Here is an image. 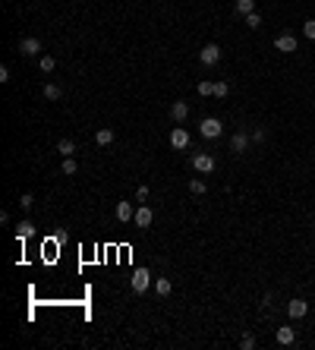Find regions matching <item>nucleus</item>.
I'll list each match as a JSON object with an SVG mask.
<instances>
[{
	"label": "nucleus",
	"mask_w": 315,
	"mask_h": 350,
	"mask_svg": "<svg viewBox=\"0 0 315 350\" xmlns=\"http://www.w3.org/2000/svg\"><path fill=\"white\" fill-rule=\"evenodd\" d=\"M170 145H173V149H180V152L189 149V133H186L183 126H173V130H170Z\"/></svg>",
	"instance_id": "obj_3"
},
{
	"label": "nucleus",
	"mask_w": 315,
	"mask_h": 350,
	"mask_svg": "<svg viewBox=\"0 0 315 350\" xmlns=\"http://www.w3.org/2000/svg\"><path fill=\"white\" fill-rule=\"evenodd\" d=\"M19 54H22V57H38V54H41V41H38V38H22V41H19Z\"/></svg>",
	"instance_id": "obj_5"
},
{
	"label": "nucleus",
	"mask_w": 315,
	"mask_h": 350,
	"mask_svg": "<svg viewBox=\"0 0 315 350\" xmlns=\"http://www.w3.org/2000/svg\"><path fill=\"white\" fill-rule=\"evenodd\" d=\"M265 139H268L265 130H256V133H252V142H265Z\"/></svg>",
	"instance_id": "obj_29"
},
{
	"label": "nucleus",
	"mask_w": 315,
	"mask_h": 350,
	"mask_svg": "<svg viewBox=\"0 0 315 350\" xmlns=\"http://www.w3.org/2000/svg\"><path fill=\"white\" fill-rule=\"evenodd\" d=\"M246 25H249V29H259V25H262V16H259V13H249V16H246Z\"/></svg>",
	"instance_id": "obj_25"
},
{
	"label": "nucleus",
	"mask_w": 315,
	"mask_h": 350,
	"mask_svg": "<svg viewBox=\"0 0 315 350\" xmlns=\"http://www.w3.org/2000/svg\"><path fill=\"white\" fill-rule=\"evenodd\" d=\"M63 174H66V177L76 174V161H73V158H63Z\"/></svg>",
	"instance_id": "obj_26"
},
{
	"label": "nucleus",
	"mask_w": 315,
	"mask_h": 350,
	"mask_svg": "<svg viewBox=\"0 0 315 350\" xmlns=\"http://www.w3.org/2000/svg\"><path fill=\"white\" fill-rule=\"evenodd\" d=\"M0 82H10V66H0Z\"/></svg>",
	"instance_id": "obj_31"
},
{
	"label": "nucleus",
	"mask_w": 315,
	"mask_h": 350,
	"mask_svg": "<svg viewBox=\"0 0 315 350\" xmlns=\"http://www.w3.org/2000/svg\"><path fill=\"white\" fill-rule=\"evenodd\" d=\"M132 293H145L148 291V284H151V274H148V268H136L132 272Z\"/></svg>",
	"instance_id": "obj_2"
},
{
	"label": "nucleus",
	"mask_w": 315,
	"mask_h": 350,
	"mask_svg": "<svg viewBox=\"0 0 315 350\" xmlns=\"http://www.w3.org/2000/svg\"><path fill=\"white\" fill-rule=\"evenodd\" d=\"M170 117L177 120V123H183V120L189 117V104H186V101H173L170 104Z\"/></svg>",
	"instance_id": "obj_10"
},
{
	"label": "nucleus",
	"mask_w": 315,
	"mask_h": 350,
	"mask_svg": "<svg viewBox=\"0 0 315 350\" xmlns=\"http://www.w3.org/2000/svg\"><path fill=\"white\" fill-rule=\"evenodd\" d=\"M306 312H309V303L306 300H290L287 303V315H290V319H303Z\"/></svg>",
	"instance_id": "obj_8"
},
{
	"label": "nucleus",
	"mask_w": 315,
	"mask_h": 350,
	"mask_svg": "<svg viewBox=\"0 0 315 350\" xmlns=\"http://www.w3.org/2000/svg\"><path fill=\"white\" fill-rule=\"evenodd\" d=\"M312 107H315V101H312Z\"/></svg>",
	"instance_id": "obj_32"
},
{
	"label": "nucleus",
	"mask_w": 315,
	"mask_h": 350,
	"mask_svg": "<svg viewBox=\"0 0 315 350\" xmlns=\"http://www.w3.org/2000/svg\"><path fill=\"white\" fill-rule=\"evenodd\" d=\"M136 199H139V202L148 199V186H139V190H136Z\"/></svg>",
	"instance_id": "obj_30"
},
{
	"label": "nucleus",
	"mask_w": 315,
	"mask_h": 350,
	"mask_svg": "<svg viewBox=\"0 0 315 350\" xmlns=\"http://www.w3.org/2000/svg\"><path fill=\"white\" fill-rule=\"evenodd\" d=\"M155 291L161 293V297H167V293H170V278H158L155 281Z\"/></svg>",
	"instance_id": "obj_20"
},
{
	"label": "nucleus",
	"mask_w": 315,
	"mask_h": 350,
	"mask_svg": "<svg viewBox=\"0 0 315 350\" xmlns=\"http://www.w3.org/2000/svg\"><path fill=\"white\" fill-rule=\"evenodd\" d=\"M19 205H22V208H32V205H35V199H32V193H25V196L19 199Z\"/></svg>",
	"instance_id": "obj_28"
},
{
	"label": "nucleus",
	"mask_w": 315,
	"mask_h": 350,
	"mask_svg": "<svg viewBox=\"0 0 315 350\" xmlns=\"http://www.w3.org/2000/svg\"><path fill=\"white\" fill-rule=\"evenodd\" d=\"M57 152L63 155V158H73V152H76V142H73V139H60V142H57Z\"/></svg>",
	"instance_id": "obj_16"
},
{
	"label": "nucleus",
	"mask_w": 315,
	"mask_h": 350,
	"mask_svg": "<svg viewBox=\"0 0 315 350\" xmlns=\"http://www.w3.org/2000/svg\"><path fill=\"white\" fill-rule=\"evenodd\" d=\"M199 95H214V82H208V79H205V82H199Z\"/></svg>",
	"instance_id": "obj_23"
},
{
	"label": "nucleus",
	"mask_w": 315,
	"mask_h": 350,
	"mask_svg": "<svg viewBox=\"0 0 315 350\" xmlns=\"http://www.w3.org/2000/svg\"><path fill=\"white\" fill-rule=\"evenodd\" d=\"M303 35L306 38H315V19H306V22H303Z\"/></svg>",
	"instance_id": "obj_24"
},
{
	"label": "nucleus",
	"mask_w": 315,
	"mask_h": 350,
	"mask_svg": "<svg viewBox=\"0 0 315 350\" xmlns=\"http://www.w3.org/2000/svg\"><path fill=\"white\" fill-rule=\"evenodd\" d=\"M199 60H202L205 66H214L221 60V48H218V44H205V48L199 51Z\"/></svg>",
	"instance_id": "obj_4"
},
{
	"label": "nucleus",
	"mask_w": 315,
	"mask_h": 350,
	"mask_svg": "<svg viewBox=\"0 0 315 350\" xmlns=\"http://www.w3.org/2000/svg\"><path fill=\"white\" fill-rule=\"evenodd\" d=\"M189 193H192V196H205V183L192 177V180H189Z\"/></svg>",
	"instance_id": "obj_21"
},
{
	"label": "nucleus",
	"mask_w": 315,
	"mask_h": 350,
	"mask_svg": "<svg viewBox=\"0 0 315 350\" xmlns=\"http://www.w3.org/2000/svg\"><path fill=\"white\" fill-rule=\"evenodd\" d=\"M293 341H296V331H293L290 325H284V328H278V344H284V347H290Z\"/></svg>",
	"instance_id": "obj_13"
},
{
	"label": "nucleus",
	"mask_w": 315,
	"mask_h": 350,
	"mask_svg": "<svg viewBox=\"0 0 315 350\" xmlns=\"http://www.w3.org/2000/svg\"><path fill=\"white\" fill-rule=\"evenodd\" d=\"M240 347H243V350H252V347H256V338H252V334H243V341H240Z\"/></svg>",
	"instance_id": "obj_27"
},
{
	"label": "nucleus",
	"mask_w": 315,
	"mask_h": 350,
	"mask_svg": "<svg viewBox=\"0 0 315 350\" xmlns=\"http://www.w3.org/2000/svg\"><path fill=\"white\" fill-rule=\"evenodd\" d=\"M199 133H202L205 139H218L221 133H224V126H221V120H218V117H205L202 123H199Z\"/></svg>",
	"instance_id": "obj_1"
},
{
	"label": "nucleus",
	"mask_w": 315,
	"mask_h": 350,
	"mask_svg": "<svg viewBox=\"0 0 315 350\" xmlns=\"http://www.w3.org/2000/svg\"><path fill=\"white\" fill-rule=\"evenodd\" d=\"M230 95V85L227 82H214V98H227Z\"/></svg>",
	"instance_id": "obj_22"
},
{
	"label": "nucleus",
	"mask_w": 315,
	"mask_h": 350,
	"mask_svg": "<svg viewBox=\"0 0 315 350\" xmlns=\"http://www.w3.org/2000/svg\"><path fill=\"white\" fill-rule=\"evenodd\" d=\"M38 66H41V73H51L54 66H57V60H54L51 54H41V60H38Z\"/></svg>",
	"instance_id": "obj_19"
},
{
	"label": "nucleus",
	"mask_w": 315,
	"mask_h": 350,
	"mask_svg": "<svg viewBox=\"0 0 315 350\" xmlns=\"http://www.w3.org/2000/svg\"><path fill=\"white\" fill-rule=\"evenodd\" d=\"M32 233H35V224H32V221H19L16 224V237L19 240H29Z\"/></svg>",
	"instance_id": "obj_14"
},
{
	"label": "nucleus",
	"mask_w": 315,
	"mask_h": 350,
	"mask_svg": "<svg viewBox=\"0 0 315 350\" xmlns=\"http://www.w3.org/2000/svg\"><path fill=\"white\" fill-rule=\"evenodd\" d=\"M132 221H136V227H142V231H145V227H151L155 214H151L148 205H142V208H136V218H132Z\"/></svg>",
	"instance_id": "obj_9"
},
{
	"label": "nucleus",
	"mask_w": 315,
	"mask_h": 350,
	"mask_svg": "<svg viewBox=\"0 0 315 350\" xmlns=\"http://www.w3.org/2000/svg\"><path fill=\"white\" fill-rule=\"evenodd\" d=\"M95 142L98 145H111L113 142V130H107V126H104V130H98L95 133Z\"/></svg>",
	"instance_id": "obj_17"
},
{
	"label": "nucleus",
	"mask_w": 315,
	"mask_h": 350,
	"mask_svg": "<svg viewBox=\"0 0 315 350\" xmlns=\"http://www.w3.org/2000/svg\"><path fill=\"white\" fill-rule=\"evenodd\" d=\"M230 149L237 152V155H243L246 149H249V136H246V133H233V139H230Z\"/></svg>",
	"instance_id": "obj_12"
},
{
	"label": "nucleus",
	"mask_w": 315,
	"mask_h": 350,
	"mask_svg": "<svg viewBox=\"0 0 315 350\" xmlns=\"http://www.w3.org/2000/svg\"><path fill=\"white\" fill-rule=\"evenodd\" d=\"M41 92H44V98H48V101H57L60 95H63V89H60L57 82H44V89H41Z\"/></svg>",
	"instance_id": "obj_15"
},
{
	"label": "nucleus",
	"mask_w": 315,
	"mask_h": 350,
	"mask_svg": "<svg viewBox=\"0 0 315 350\" xmlns=\"http://www.w3.org/2000/svg\"><path fill=\"white\" fill-rule=\"evenodd\" d=\"M274 51H280V54H293V51H296V38L287 35V32H284V35H278V38H274Z\"/></svg>",
	"instance_id": "obj_6"
},
{
	"label": "nucleus",
	"mask_w": 315,
	"mask_h": 350,
	"mask_svg": "<svg viewBox=\"0 0 315 350\" xmlns=\"http://www.w3.org/2000/svg\"><path fill=\"white\" fill-rule=\"evenodd\" d=\"M237 13H243V16L256 13V0H237Z\"/></svg>",
	"instance_id": "obj_18"
},
{
	"label": "nucleus",
	"mask_w": 315,
	"mask_h": 350,
	"mask_svg": "<svg viewBox=\"0 0 315 350\" xmlns=\"http://www.w3.org/2000/svg\"><path fill=\"white\" fill-rule=\"evenodd\" d=\"M192 167H196L199 174H211L214 171V158L211 155H192Z\"/></svg>",
	"instance_id": "obj_7"
},
{
	"label": "nucleus",
	"mask_w": 315,
	"mask_h": 350,
	"mask_svg": "<svg viewBox=\"0 0 315 350\" xmlns=\"http://www.w3.org/2000/svg\"><path fill=\"white\" fill-rule=\"evenodd\" d=\"M113 214H117L120 221H132V218H136V208H132L130 202H117V208H113Z\"/></svg>",
	"instance_id": "obj_11"
}]
</instances>
